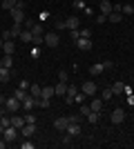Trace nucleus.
I'll list each match as a JSON object with an SVG mask.
<instances>
[{"label":"nucleus","instance_id":"20e7f679","mask_svg":"<svg viewBox=\"0 0 134 149\" xmlns=\"http://www.w3.org/2000/svg\"><path fill=\"white\" fill-rule=\"evenodd\" d=\"M45 45H47V47H58V45H60V36L54 33V31H51V33H45Z\"/></svg>","mask_w":134,"mask_h":149},{"label":"nucleus","instance_id":"de8ad7c7","mask_svg":"<svg viewBox=\"0 0 134 149\" xmlns=\"http://www.w3.org/2000/svg\"><path fill=\"white\" fill-rule=\"evenodd\" d=\"M2 131H5V125L0 123V136H2Z\"/></svg>","mask_w":134,"mask_h":149},{"label":"nucleus","instance_id":"5701e85b","mask_svg":"<svg viewBox=\"0 0 134 149\" xmlns=\"http://www.w3.org/2000/svg\"><path fill=\"white\" fill-rule=\"evenodd\" d=\"M87 120H89L92 125H96L98 120H101V113H98V111H89V113H87Z\"/></svg>","mask_w":134,"mask_h":149},{"label":"nucleus","instance_id":"39448f33","mask_svg":"<svg viewBox=\"0 0 134 149\" xmlns=\"http://www.w3.org/2000/svg\"><path fill=\"white\" fill-rule=\"evenodd\" d=\"M109 118H112V125H121L123 120H125V111H123L121 107H116L114 111H112V116H109Z\"/></svg>","mask_w":134,"mask_h":149},{"label":"nucleus","instance_id":"dca6fc26","mask_svg":"<svg viewBox=\"0 0 134 149\" xmlns=\"http://www.w3.org/2000/svg\"><path fill=\"white\" fill-rule=\"evenodd\" d=\"M22 29H25V27L20 25V22H13V27H11V29H9V31H11V36H13V38H20V33H22Z\"/></svg>","mask_w":134,"mask_h":149},{"label":"nucleus","instance_id":"7ed1b4c3","mask_svg":"<svg viewBox=\"0 0 134 149\" xmlns=\"http://www.w3.org/2000/svg\"><path fill=\"white\" fill-rule=\"evenodd\" d=\"M18 131L20 129H16L13 125H9V127H5V131H2V138H5L7 143H13V140L18 138Z\"/></svg>","mask_w":134,"mask_h":149},{"label":"nucleus","instance_id":"ddd939ff","mask_svg":"<svg viewBox=\"0 0 134 149\" xmlns=\"http://www.w3.org/2000/svg\"><path fill=\"white\" fill-rule=\"evenodd\" d=\"M65 131H67L69 136H81V125H78V123H69Z\"/></svg>","mask_w":134,"mask_h":149},{"label":"nucleus","instance_id":"c03bdc74","mask_svg":"<svg viewBox=\"0 0 134 149\" xmlns=\"http://www.w3.org/2000/svg\"><path fill=\"white\" fill-rule=\"evenodd\" d=\"M7 147V140H5V138H0V149H5Z\"/></svg>","mask_w":134,"mask_h":149},{"label":"nucleus","instance_id":"6e6552de","mask_svg":"<svg viewBox=\"0 0 134 149\" xmlns=\"http://www.w3.org/2000/svg\"><path fill=\"white\" fill-rule=\"evenodd\" d=\"M112 11H114V5H112L109 0H101V13L103 16H109Z\"/></svg>","mask_w":134,"mask_h":149},{"label":"nucleus","instance_id":"f03ea898","mask_svg":"<svg viewBox=\"0 0 134 149\" xmlns=\"http://www.w3.org/2000/svg\"><path fill=\"white\" fill-rule=\"evenodd\" d=\"M5 109L7 111H18V109H22V102H20L16 96H11V98H7V102H5Z\"/></svg>","mask_w":134,"mask_h":149},{"label":"nucleus","instance_id":"a878e982","mask_svg":"<svg viewBox=\"0 0 134 149\" xmlns=\"http://www.w3.org/2000/svg\"><path fill=\"white\" fill-rule=\"evenodd\" d=\"M32 31L29 29H22V33H20V40H22V42H32Z\"/></svg>","mask_w":134,"mask_h":149},{"label":"nucleus","instance_id":"9d476101","mask_svg":"<svg viewBox=\"0 0 134 149\" xmlns=\"http://www.w3.org/2000/svg\"><path fill=\"white\" fill-rule=\"evenodd\" d=\"M76 47H78V49H83V51H89V49H92V40H89V38H78Z\"/></svg>","mask_w":134,"mask_h":149},{"label":"nucleus","instance_id":"f704fd0d","mask_svg":"<svg viewBox=\"0 0 134 149\" xmlns=\"http://www.w3.org/2000/svg\"><path fill=\"white\" fill-rule=\"evenodd\" d=\"M89 111H92V109H89V105H83V107H81V116H85V118H87Z\"/></svg>","mask_w":134,"mask_h":149},{"label":"nucleus","instance_id":"4c0bfd02","mask_svg":"<svg viewBox=\"0 0 134 149\" xmlns=\"http://www.w3.org/2000/svg\"><path fill=\"white\" fill-rule=\"evenodd\" d=\"M25 123H36V118H34V113H32V111L25 116Z\"/></svg>","mask_w":134,"mask_h":149},{"label":"nucleus","instance_id":"4468645a","mask_svg":"<svg viewBox=\"0 0 134 149\" xmlns=\"http://www.w3.org/2000/svg\"><path fill=\"white\" fill-rule=\"evenodd\" d=\"M89 109L101 113V111H103V98H94V100H92V105H89Z\"/></svg>","mask_w":134,"mask_h":149},{"label":"nucleus","instance_id":"3c124183","mask_svg":"<svg viewBox=\"0 0 134 149\" xmlns=\"http://www.w3.org/2000/svg\"><path fill=\"white\" fill-rule=\"evenodd\" d=\"M16 2H25V0H16Z\"/></svg>","mask_w":134,"mask_h":149},{"label":"nucleus","instance_id":"c756f323","mask_svg":"<svg viewBox=\"0 0 134 149\" xmlns=\"http://www.w3.org/2000/svg\"><path fill=\"white\" fill-rule=\"evenodd\" d=\"M29 31H32V36H43V27H40L38 22H34V27Z\"/></svg>","mask_w":134,"mask_h":149},{"label":"nucleus","instance_id":"423d86ee","mask_svg":"<svg viewBox=\"0 0 134 149\" xmlns=\"http://www.w3.org/2000/svg\"><path fill=\"white\" fill-rule=\"evenodd\" d=\"M34 107H38V98H34V96H27V98L22 100V109H25V111H32Z\"/></svg>","mask_w":134,"mask_h":149},{"label":"nucleus","instance_id":"b1692460","mask_svg":"<svg viewBox=\"0 0 134 149\" xmlns=\"http://www.w3.org/2000/svg\"><path fill=\"white\" fill-rule=\"evenodd\" d=\"M123 87H125L123 82H114L109 89H112V93H114V96H119V93H123Z\"/></svg>","mask_w":134,"mask_h":149},{"label":"nucleus","instance_id":"aec40b11","mask_svg":"<svg viewBox=\"0 0 134 149\" xmlns=\"http://www.w3.org/2000/svg\"><path fill=\"white\" fill-rule=\"evenodd\" d=\"M11 74H9V69L7 67H0V82H9Z\"/></svg>","mask_w":134,"mask_h":149},{"label":"nucleus","instance_id":"79ce46f5","mask_svg":"<svg viewBox=\"0 0 134 149\" xmlns=\"http://www.w3.org/2000/svg\"><path fill=\"white\" fill-rule=\"evenodd\" d=\"M67 120H69V123H78L81 118H78V116H67Z\"/></svg>","mask_w":134,"mask_h":149},{"label":"nucleus","instance_id":"a18cd8bd","mask_svg":"<svg viewBox=\"0 0 134 149\" xmlns=\"http://www.w3.org/2000/svg\"><path fill=\"white\" fill-rule=\"evenodd\" d=\"M128 102H130V105H134V93H130V96H128Z\"/></svg>","mask_w":134,"mask_h":149},{"label":"nucleus","instance_id":"cd10ccee","mask_svg":"<svg viewBox=\"0 0 134 149\" xmlns=\"http://www.w3.org/2000/svg\"><path fill=\"white\" fill-rule=\"evenodd\" d=\"M16 5H18L16 0H2V9H7V11H11Z\"/></svg>","mask_w":134,"mask_h":149},{"label":"nucleus","instance_id":"09e8293b","mask_svg":"<svg viewBox=\"0 0 134 149\" xmlns=\"http://www.w3.org/2000/svg\"><path fill=\"white\" fill-rule=\"evenodd\" d=\"M2 45H5V40H2V38H0V49H2Z\"/></svg>","mask_w":134,"mask_h":149},{"label":"nucleus","instance_id":"bb28decb","mask_svg":"<svg viewBox=\"0 0 134 149\" xmlns=\"http://www.w3.org/2000/svg\"><path fill=\"white\" fill-rule=\"evenodd\" d=\"M78 93V87H74V85H67V93H65V98H74Z\"/></svg>","mask_w":134,"mask_h":149},{"label":"nucleus","instance_id":"37998d69","mask_svg":"<svg viewBox=\"0 0 134 149\" xmlns=\"http://www.w3.org/2000/svg\"><path fill=\"white\" fill-rule=\"evenodd\" d=\"M22 149H34V143H22Z\"/></svg>","mask_w":134,"mask_h":149},{"label":"nucleus","instance_id":"6ab92c4d","mask_svg":"<svg viewBox=\"0 0 134 149\" xmlns=\"http://www.w3.org/2000/svg\"><path fill=\"white\" fill-rule=\"evenodd\" d=\"M107 20H109V22H121V20H123V11H112L107 16Z\"/></svg>","mask_w":134,"mask_h":149},{"label":"nucleus","instance_id":"9b49d317","mask_svg":"<svg viewBox=\"0 0 134 149\" xmlns=\"http://www.w3.org/2000/svg\"><path fill=\"white\" fill-rule=\"evenodd\" d=\"M67 125H69V120L65 118V116H60V118L54 120V127H56L58 131H65V129H67Z\"/></svg>","mask_w":134,"mask_h":149},{"label":"nucleus","instance_id":"a211bd4d","mask_svg":"<svg viewBox=\"0 0 134 149\" xmlns=\"http://www.w3.org/2000/svg\"><path fill=\"white\" fill-rule=\"evenodd\" d=\"M11 125L16 129H22L25 127V118H20V116H11Z\"/></svg>","mask_w":134,"mask_h":149},{"label":"nucleus","instance_id":"4be33fe9","mask_svg":"<svg viewBox=\"0 0 134 149\" xmlns=\"http://www.w3.org/2000/svg\"><path fill=\"white\" fill-rule=\"evenodd\" d=\"M2 67L11 69V67H13V56H9V54H5V56H2Z\"/></svg>","mask_w":134,"mask_h":149},{"label":"nucleus","instance_id":"58836bf2","mask_svg":"<svg viewBox=\"0 0 134 149\" xmlns=\"http://www.w3.org/2000/svg\"><path fill=\"white\" fill-rule=\"evenodd\" d=\"M94 20H96V22H98V25H103V22L107 20V16H103V13H101V16H98V18H94Z\"/></svg>","mask_w":134,"mask_h":149},{"label":"nucleus","instance_id":"2eb2a0df","mask_svg":"<svg viewBox=\"0 0 134 149\" xmlns=\"http://www.w3.org/2000/svg\"><path fill=\"white\" fill-rule=\"evenodd\" d=\"M54 91H56V96H65V93H67V82H60V80H58V85L54 87Z\"/></svg>","mask_w":134,"mask_h":149},{"label":"nucleus","instance_id":"49530a36","mask_svg":"<svg viewBox=\"0 0 134 149\" xmlns=\"http://www.w3.org/2000/svg\"><path fill=\"white\" fill-rule=\"evenodd\" d=\"M5 102H7V98H5V96H0V105H5Z\"/></svg>","mask_w":134,"mask_h":149},{"label":"nucleus","instance_id":"0eeeda50","mask_svg":"<svg viewBox=\"0 0 134 149\" xmlns=\"http://www.w3.org/2000/svg\"><path fill=\"white\" fill-rule=\"evenodd\" d=\"M96 89H98V87H96V82L87 80V82L83 85V87H81V91H83L85 96H94V93H96Z\"/></svg>","mask_w":134,"mask_h":149},{"label":"nucleus","instance_id":"f3484780","mask_svg":"<svg viewBox=\"0 0 134 149\" xmlns=\"http://www.w3.org/2000/svg\"><path fill=\"white\" fill-rule=\"evenodd\" d=\"M56 96V91H54V87H43V93H40V98H54Z\"/></svg>","mask_w":134,"mask_h":149},{"label":"nucleus","instance_id":"393cba45","mask_svg":"<svg viewBox=\"0 0 134 149\" xmlns=\"http://www.w3.org/2000/svg\"><path fill=\"white\" fill-rule=\"evenodd\" d=\"M40 93H43V87H40V85H32V91H29V96H34V98H40Z\"/></svg>","mask_w":134,"mask_h":149},{"label":"nucleus","instance_id":"c85d7f7f","mask_svg":"<svg viewBox=\"0 0 134 149\" xmlns=\"http://www.w3.org/2000/svg\"><path fill=\"white\" fill-rule=\"evenodd\" d=\"M13 96H16V98H18L20 102H22V100H25L27 96H29V93H27V89H16V93H13Z\"/></svg>","mask_w":134,"mask_h":149},{"label":"nucleus","instance_id":"1a4fd4ad","mask_svg":"<svg viewBox=\"0 0 134 149\" xmlns=\"http://www.w3.org/2000/svg\"><path fill=\"white\" fill-rule=\"evenodd\" d=\"M20 134L22 136H34L36 134V123H25V127L20 129Z\"/></svg>","mask_w":134,"mask_h":149},{"label":"nucleus","instance_id":"ea45409f","mask_svg":"<svg viewBox=\"0 0 134 149\" xmlns=\"http://www.w3.org/2000/svg\"><path fill=\"white\" fill-rule=\"evenodd\" d=\"M56 29H65V20H56Z\"/></svg>","mask_w":134,"mask_h":149},{"label":"nucleus","instance_id":"e433bc0d","mask_svg":"<svg viewBox=\"0 0 134 149\" xmlns=\"http://www.w3.org/2000/svg\"><path fill=\"white\" fill-rule=\"evenodd\" d=\"M78 31H81V38H89V36H92V31H89V29H78Z\"/></svg>","mask_w":134,"mask_h":149},{"label":"nucleus","instance_id":"8fccbe9b","mask_svg":"<svg viewBox=\"0 0 134 149\" xmlns=\"http://www.w3.org/2000/svg\"><path fill=\"white\" fill-rule=\"evenodd\" d=\"M0 67H2V58H0Z\"/></svg>","mask_w":134,"mask_h":149},{"label":"nucleus","instance_id":"473e14b6","mask_svg":"<svg viewBox=\"0 0 134 149\" xmlns=\"http://www.w3.org/2000/svg\"><path fill=\"white\" fill-rule=\"evenodd\" d=\"M112 96H114V93H112V89H103V100H109V98H112Z\"/></svg>","mask_w":134,"mask_h":149},{"label":"nucleus","instance_id":"412c9836","mask_svg":"<svg viewBox=\"0 0 134 149\" xmlns=\"http://www.w3.org/2000/svg\"><path fill=\"white\" fill-rule=\"evenodd\" d=\"M2 51H5V54H9V56H13V40H5Z\"/></svg>","mask_w":134,"mask_h":149},{"label":"nucleus","instance_id":"c9c22d12","mask_svg":"<svg viewBox=\"0 0 134 149\" xmlns=\"http://www.w3.org/2000/svg\"><path fill=\"white\" fill-rule=\"evenodd\" d=\"M58 80H60V82H67V71H58Z\"/></svg>","mask_w":134,"mask_h":149},{"label":"nucleus","instance_id":"f8f14e48","mask_svg":"<svg viewBox=\"0 0 134 149\" xmlns=\"http://www.w3.org/2000/svg\"><path fill=\"white\" fill-rule=\"evenodd\" d=\"M78 25H81V20L76 16H69V18L65 20V29H78Z\"/></svg>","mask_w":134,"mask_h":149},{"label":"nucleus","instance_id":"7c9ffc66","mask_svg":"<svg viewBox=\"0 0 134 149\" xmlns=\"http://www.w3.org/2000/svg\"><path fill=\"white\" fill-rule=\"evenodd\" d=\"M69 38L74 40V42H76L78 38H81V31H78V29H69Z\"/></svg>","mask_w":134,"mask_h":149},{"label":"nucleus","instance_id":"a19ab883","mask_svg":"<svg viewBox=\"0 0 134 149\" xmlns=\"http://www.w3.org/2000/svg\"><path fill=\"white\" fill-rule=\"evenodd\" d=\"M20 89H29V82H27V80H20Z\"/></svg>","mask_w":134,"mask_h":149},{"label":"nucleus","instance_id":"2f4dec72","mask_svg":"<svg viewBox=\"0 0 134 149\" xmlns=\"http://www.w3.org/2000/svg\"><path fill=\"white\" fill-rule=\"evenodd\" d=\"M121 11L125 13V16H132V13H134V7L132 5H125V7H121Z\"/></svg>","mask_w":134,"mask_h":149},{"label":"nucleus","instance_id":"f257e3e1","mask_svg":"<svg viewBox=\"0 0 134 149\" xmlns=\"http://www.w3.org/2000/svg\"><path fill=\"white\" fill-rule=\"evenodd\" d=\"M109 67H114V62H96V65H92L89 67V74L92 76H98V74H103V69H109Z\"/></svg>","mask_w":134,"mask_h":149},{"label":"nucleus","instance_id":"72a5a7b5","mask_svg":"<svg viewBox=\"0 0 134 149\" xmlns=\"http://www.w3.org/2000/svg\"><path fill=\"white\" fill-rule=\"evenodd\" d=\"M0 38H2V40H13V36H11V31H9V29L2 31V36H0Z\"/></svg>","mask_w":134,"mask_h":149}]
</instances>
